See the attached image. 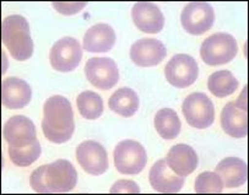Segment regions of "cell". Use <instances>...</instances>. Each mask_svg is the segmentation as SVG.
<instances>
[{
    "label": "cell",
    "mask_w": 249,
    "mask_h": 195,
    "mask_svg": "<svg viewBox=\"0 0 249 195\" xmlns=\"http://www.w3.org/2000/svg\"><path fill=\"white\" fill-rule=\"evenodd\" d=\"M42 130L44 136L54 144L69 142L75 130L74 112L69 100L57 95L46 101Z\"/></svg>",
    "instance_id": "obj_1"
},
{
    "label": "cell",
    "mask_w": 249,
    "mask_h": 195,
    "mask_svg": "<svg viewBox=\"0 0 249 195\" xmlns=\"http://www.w3.org/2000/svg\"><path fill=\"white\" fill-rule=\"evenodd\" d=\"M77 183V173L67 160L38 167L30 177V185L39 194H60L71 192Z\"/></svg>",
    "instance_id": "obj_2"
},
{
    "label": "cell",
    "mask_w": 249,
    "mask_h": 195,
    "mask_svg": "<svg viewBox=\"0 0 249 195\" xmlns=\"http://www.w3.org/2000/svg\"><path fill=\"white\" fill-rule=\"evenodd\" d=\"M1 39L14 59L25 62L32 57L34 41L30 34L29 22L23 16L10 15L4 18L1 23Z\"/></svg>",
    "instance_id": "obj_3"
},
{
    "label": "cell",
    "mask_w": 249,
    "mask_h": 195,
    "mask_svg": "<svg viewBox=\"0 0 249 195\" xmlns=\"http://www.w3.org/2000/svg\"><path fill=\"white\" fill-rule=\"evenodd\" d=\"M238 46L233 36L224 32L213 35L203 42L200 48L201 59L211 67L227 64L237 55Z\"/></svg>",
    "instance_id": "obj_4"
},
{
    "label": "cell",
    "mask_w": 249,
    "mask_h": 195,
    "mask_svg": "<svg viewBox=\"0 0 249 195\" xmlns=\"http://www.w3.org/2000/svg\"><path fill=\"white\" fill-rule=\"evenodd\" d=\"M114 163L122 175H138L146 166L147 155L142 144L123 140L114 149Z\"/></svg>",
    "instance_id": "obj_5"
},
{
    "label": "cell",
    "mask_w": 249,
    "mask_h": 195,
    "mask_svg": "<svg viewBox=\"0 0 249 195\" xmlns=\"http://www.w3.org/2000/svg\"><path fill=\"white\" fill-rule=\"evenodd\" d=\"M188 124L196 129H206L213 123L215 107L205 93L194 92L187 96L182 106Z\"/></svg>",
    "instance_id": "obj_6"
},
{
    "label": "cell",
    "mask_w": 249,
    "mask_h": 195,
    "mask_svg": "<svg viewBox=\"0 0 249 195\" xmlns=\"http://www.w3.org/2000/svg\"><path fill=\"white\" fill-rule=\"evenodd\" d=\"M164 75L172 86L185 89L198 79V63L188 54H176L164 68Z\"/></svg>",
    "instance_id": "obj_7"
},
{
    "label": "cell",
    "mask_w": 249,
    "mask_h": 195,
    "mask_svg": "<svg viewBox=\"0 0 249 195\" xmlns=\"http://www.w3.org/2000/svg\"><path fill=\"white\" fill-rule=\"evenodd\" d=\"M82 58V48L77 39L64 37L53 44L49 53V62L53 69L70 72L77 68Z\"/></svg>",
    "instance_id": "obj_8"
},
{
    "label": "cell",
    "mask_w": 249,
    "mask_h": 195,
    "mask_svg": "<svg viewBox=\"0 0 249 195\" xmlns=\"http://www.w3.org/2000/svg\"><path fill=\"white\" fill-rule=\"evenodd\" d=\"M215 21V13L209 3L194 1L189 3L182 11L180 22L183 29L190 35L199 36L213 27Z\"/></svg>",
    "instance_id": "obj_9"
},
{
    "label": "cell",
    "mask_w": 249,
    "mask_h": 195,
    "mask_svg": "<svg viewBox=\"0 0 249 195\" xmlns=\"http://www.w3.org/2000/svg\"><path fill=\"white\" fill-rule=\"evenodd\" d=\"M85 74L89 81L100 90H109L119 80L118 67L110 58H90L85 65Z\"/></svg>",
    "instance_id": "obj_10"
},
{
    "label": "cell",
    "mask_w": 249,
    "mask_h": 195,
    "mask_svg": "<svg viewBox=\"0 0 249 195\" xmlns=\"http://www.w3.org/2000/svg\"><path fill=\"white\" fill-rule=\"evenodd\" d=\"M76 159L82 170L92 176H101L108 170V157L105 147L93 140L84 142L76 150Z\"/></svg>",
    "instance_id": "obj_11"
},
{
    "label": "cell",
    "mask_w": 249,
    "mask_h": 195,
    "mask_svg": "<svg viewBox=\"0 0 249 195\" xmlns=\"http://www.w3.org/2000/svg\"><path fill=\"white\" fill-rule=\"evenodd\" d=\"M3 136L9 142V146H27L37 142L36 126L31 119L23 116H14L4 125Z\"/></svg>",
    "instance_id": "obj_12"
},
{
    "label": "cell",
    "mask_w": 249,
    "mask_h": 195,
    "mask_svg": "<svg viewBox=\"0 0 249 195\" xmlns=\"http://www.w3.org/2000/svg\"><path fill=\"white\" fill-rule=\"evenodd\" d=\"M167 49L162 42L154 38L136 41L130 48V59L138 67L150 68L159 65L164 59Z\"/></svg>",
    "instance_id": "obj_13"
},
{
    "label": "cell",
    "mask_w": 249,
    "mask_h": 195,
    "mask_svg": "<svg viewBox=\"0 0 249 195\" xmlns=\"http://www.w3.org/2000/svg\"><path fill=\"white\" fill-rule=\"evenodd\" d=\"M131 18L136 27L145 34H160L164 26L163 14L150 1L136 3L131 10Z\"/></svg>",
    "instance_id": "obj_14"
},
{
    "label": "cell",
    "mask_w": 249,
    "mask_h": 195,
    "mask_svg": "<svg viewBox=\"0 0 249 195\" xmlns=\"http://www.w3.org/2000/svg\"><path fill=\"white\" fill-rule=\"evenodd\" d=\"M149 180L156 192L173 194L180 192L185 182V177L176 175L168 167L166 160H159L150 170Z\"/></svg>",
    "instance_id": "obj_15"
},
{
    "label": "cell",
    "mask_w": 249,
    "mask_h": 195,
    "mask_svg": "<svg viewBox=\"0 0 249 195\" xmlns=\"http://www.w3.org/2000/svg\"><path fill=\"white\" fill-rule=\"evenodd\" d=\"M31 86L18 77H8L1 84V102L9 109H21L31 101Z\"/></svg>",
    "instance_id": "obj_16"
},
{
    "label": "cell",
    "mask_w": 249,
    "mask_h": 195,
    "mask_svg": "<svg viewBox=\"0 0 249 195\" xmlns=\"http://www.w3.org/2000/svg\"><path fill=\"white\" fill-rule=\"evenodd\" d=\"M166 162L176 175L187 177L196 170L198 155L189 145L178 144L168 151Z\"/></svg>",
    "instance_id": "obj_17"
},
{
    "label": "cell",
    "mask_w": 249,
    "mask_h": 195,
    "mask_svg": "<svg viewBox=\"0 0 249 195\" xmlns=\"http://www.w3.org/2000/svg\"><path fill=\"white\" fill-rule=\"evenodd\" d=\"M116 43V32L107 23H97L86 31L84 49L90 53H106Z\"/></svg>",
    "instance_id": "obj_18"
},
{
    "label": "cell",
    "mask_w": 249,
    "mask_h": 195,
    "mask_svg": "<svg viewBox=\"0 0 249 195\" xmlns=\"http://www.w3.org/2000/svg\"><path fill=\"white\" fill-rule=\"evenodd\" d=\"M215 173H217L226 188H238L246 184L248 179L247 163L237 157H227L218 162Z\"/></svg>",
    "instance_id": "obj_19"
},
{
    "label": "cell",
    "mask_w": 249,
    "mask_h": 195,
    "mask_svg": "<svg viewBox=\"0 0 249 195\" xmlns=\"http://www.w3.org/2000/svg\"><path fill=\"white\" fill-rule=\"evenodd\" d=\"M221 126L225 133L232 138H246L248 134L247 110L237 107L234 102H229L221 112Z\"/></svg>",
    "instance_id": "obj_20"
},
{
    "label": "cell",
    "mask_w": 249,
    "mask_h": 195,
    "mask_svg": "<svg viewBox=\"0 0 249 195\" xmlns=\"http://www.w3.org/2000/svg\"><path fill=\"white\" fill-rule=\"evenodd\" d=\"M108 107L112 112L122 117H131L139 108V97L134 90L129 88H122L110 96Z\"/></svg>",
    "instance_id": "obj_21"
},
{
    "label": "cell",
    "mask_w": 249,
    "mask_h": 195,
    "mask_svg": "<svg viewBox=\"0 0 249 195\" xmlns=\"http://www.w3.org/2000/svg\"><path fill=\"white\" fill-rule=\"evenodd\" d=\"M155 128L164 140H172L179 135L182 123L175 110L171 108H162L155 116Z\"/></svg>",
    "instance_id": "obj_22"
},
{
    "label": "cell",
    "mask_w": 249,
    "mask_h": 195,
    "mask_svg": "<svg viewBox=\"0 0 249 195\" xmlns=\"http://www.w3.org/2000/svg\"><path fill=\"white\" fill-rule=\"evenodd\" d=\"M239 82L229 70H220L209 76L208 89L216 97H227L238 89Z\"/></svg>",
    "instance_id": "obj_23"
},
{
    "label": "cell",
    "mask_w": 249,
    "mask_h": 195,
    "mask_svg": "<svg viewBox=\"0 0 249 195\" xmlns=\"http://www.w3.org/2000/svg\"><path fill=\"white\" fill-rule=\"evenodd\" d=\"M77 108L84 118L95 121L103 113V101L100 95L93 91H84L77 97Z\"/></svg>",
    "instance_id": "obj_24"
},
{
    "label": "cell",
    "mask_w": 249,
    "mask_h": 195,
    "mask_svg": "<svg viewBox=\"0 0 249 195\" xmlns=\"http://www.w3.org/2000/svg\"><path fill=\"white\" fill-rule=\"evenodd\" d=\"M41 144L38 140L34 144L23 147L9 146V156H10L11 162L20 167H27L37 161L41 156Z\"/></svg>",
    "instance_id": "obj_25"
},
{
    "label": "cell",
    "mask_w": 249,
    "mask_h": 195,
    "mask_svg": "<svg viewBox=\"0 0 249 195\" xmlns=\"http://www.w3.org/2000/svg\"><path fill=\"white\" fill-rule=\"evenodd\" d=\"M224 183L215 172H203L196 180V192L198 194H220Z\"/></svg>",
    "instance_id": "obj_26"
},
{
    "label": "cell",
    "mask_w": 249,
    "mask_h": 195,
    "mask_svg": "<svg viewBox=\"0 0 249 195\" xmlns=\"http://www.w3.org/2000/svg\"><path fill=\"white\" fill-rule=\"evenodd\" d=\"M110 194H139L140 188L135 182L129 179H121L110 188Z\"/></svg>",
    "instance_id": "obj_27"
},
{
    "label": "cell",
    "mask_w": 249,
    "mask_h": 195,
    "mask_svg": "<svg viewBox=\"0 0 249 195\" xmlns=\"http://www.w3.org/2000/svg\"><path fill=\"white\" fill-rule=\"evenodd\" d=\"M86 5L88 3H53L55 10L63 15H74L80 13Z\"/></svg>",
    "instance_id": "obj_28"
},
{
    "label": "cell",
    "mask_w": 249,
    "mask_h": 195,
    "mask_svg": "<svg viewBox=\"0 0 249 195\" xmlns=\"http://www.w3.org/2000/svg\"><path fill=\"white\" fill-rule=\"evenodd\" d=\"M246 95H247V86L244 88L243 92L241 93V96H239V100L237 101L236 106L238 108H241V109L243 110H247V102H246Z\"/></svg>",
    "instance_id": "obj_29"
}]
</instances>
